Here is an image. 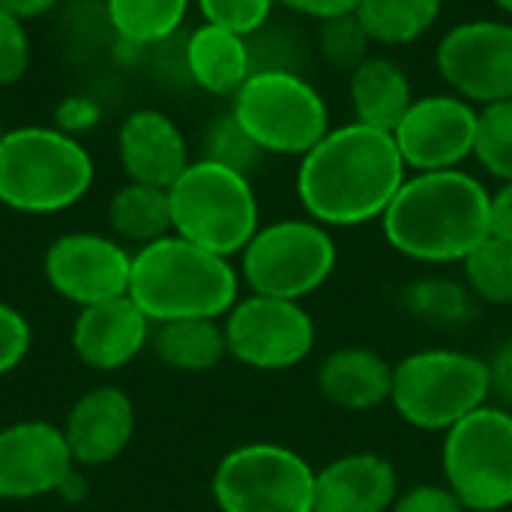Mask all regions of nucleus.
Masks as SVG:
<instances>
[{
  "label": "nucleus",
  "mask_w": 512,
  "mask_h": 512,
  "mask_svg": "<svg viewBox=\"0 0 512 512\" xmlns=\"http://www.w3.org/2000/svg\"><path fill=\"white\" fill-rule=\"evenodd\" d=\"M102 123V105L99 99L87 96V93H72V96H63L57 105H54V129L72 135V138H81L87 135L90 129H96Z\"/></svg>",
  "instance_id": "nucleus-36"
},
{
  "label": "nucleus",
  "mask_w": 512,
  "mask_h": 512,
  "mask_svg": "<svg viewBox=\"0 0 512 512\" xmlns=\"http://www.w3.org/2000/svg\"><path fill=\"white\" fill-rule=\"evenodd\" d=\"M129 297L153 324L186 318L219 321L240 300V276L231 258L168 234L132 255Z\"/></svg>",
  "instance_id": "nucleus-3"
},
{
  "label": "nucleus",
  "mask_w": 512,
  "mask_h": 512,
  "mask_svg": "<svg viewBox=\"0 0 512 512\" xmlns=\"http://www.w3.org/2000/svg\"><path fill=\"white\" fill-rule=\"evenodd\" d=\"M183 69L204 93L234 96L252 75L249 39L204 21L183 42Z\"/></svg>",
  "instance_id": "nucleus-20"
},
{
  "label": "nucleus",
  "mask_w": 512,
  "mask_h": 512,
  "mask_svg": "<svg viewBox=\"0 0 512 512\" xmlns=\"http://www.w3.org/2000/svg\"><path fill=\"white\" fill-rule=\"evenodd\" d=\"M480 111L456 93L417 96L402 123L393 129V141L405 159V168L450 171L474 156Z\"/></svg>",
  "instance_id": "nucleus-14"
},
{
  "label": "nucleus",
  "mask_w": 512,
  "mask_h": 512,
  "mask_svg": "<svg viewBox=\"0 0 512 512\" xmlns=\"http://www.w3.org/2000/svg\"><path fill=\"white\" fill-rule=\"evenodd\" d=\"M474 294L453 279H420L408 285L405 291V306L411 315L423 318L426 324L435 327H456L471 318L474 309Z\"/></svg>",
  "instance_id": "nucleus-28"
},
{
  "label": "nucleus",
  "mask_w": 512,
  "mask_h": 512,
  "mask_svg": "<svg viewBox=\"0 0 512 512\" xmlns=\"http://www.w3.org/2000/svg\"><path fill=\"white\" fill-rule=\"evenodd\" d=\"M444 477L471 512L512 507V414L483 405L456 423L444 441Z\"/></svg>",
  "instance_id": "nucleus-9"
},
{
  "label": "nucleus",
  "mask_w": 512,
  "mask_h": 512,
  "mask_svg": "<svg viewBox=\"0 0 512 512\" xmlns=\"http://www.w3.org/2000/svg\"><path fill=\"white\" fill-rule=\"evenodd\" d=\"M405 159L393 132L363 123L330 129L297 168V198L312 222L354 228L381 219L405 183Z\"/></svg>",
  "instance_id": "nucleus-1"
},
{
  "label": "nucleus",
  "mask_w": 512,
  "mask_h": 512,
  "mask_svg": "<svg viewBox=\"0 0 512 512\" xmlns=\"http://www.w3.org/2000/svg\"><path fill=\"white\" fill-rule=\"evenodd\" d=\"M462 264L474 297L492 306H512V243L486 237Z\"/></svg>",
  "instance_id": "nucleus-27"
},
{
  "label": "nucleus",
  "mask_w": 512,
  "mask_h": 512,
  "mask_svg": "<svg viewBox=\"0 0 512 512\" xmlns=\"http://www.w3.org/2000/svg\"><path fill=\"white\" fill-rule=\"evenodd\" d=\"M315 45H318L321 60L330 69H339V72H348L351 75L369 57L372 39L360 27L357 15H342V18L321 21L318 36H315Z\"/></svg>",
  "instance_id": "nucleus-31"
},
{
  "label": "nucleus",
  "mask_w": 512,
  "mask_h": 512,
  "mask_svg": "<svg viewBox=\"0 0 512 512\" xmlns=\"http://www.w3.org/2000/svg\"><path fill=\"white\" fill-rule=\"evenodd\" d=\"M318 390L345 411H369L390 402L393 366L369 348H339L318 369Z\"/></svg>",
  "instance_id": "nucleus-21"
},
{
  "label": "nucleus",
  "mask_w": 512,
  "mask_h": 512,
  "mask_svg": "<svg viewBox=\"0 0 512 512\" xmlns=\"http://www.w3.org/2000/svg\"><path fill=\"white\" fill-rule=\"evenodd\" d=\"M336 270V243L312 219H282L255 231L240 252V273L252 294L303 300Z\"/></svg>",
  "instance_id": "nucleus-8"
},
{
  "label": "nucleus",
  "mask_w": 512,
  "mask_h": 512,
  "mask_svg": "<svg viewBox=\"0 0 512 512\" xmlns=\"http://www.w3.org/2000/svg\"><path fill=\"white\" fill-rule=\"evenodd\" d=\"M108 225L120 240L138 243V249L174 234L168 189L135 180L123 183L108 201Z\"/></svg>",
  "instance_id": "nucleus-24"
},
{
  "label": "nucleus",
  "mask_w": 512,
  "mask_h": 512,
  "mask_svg": "<svg viewBox=\"0 0 512 512\" xmlns=\"http://www.w3.org/2000/svg\"><path fill=\"white\" fill-rule=\"evenodd\" d=\"M75 459L60 426L21 420L0 429V498L33 501L60 492L72 477Z\"/></svg>",
  "instance_id": "nucleus-15"
},
{
  "label": "nucleus",
  "mask_w": 512,
  "mask_h": 512,
  "mask_svg": "<svg viewBox=\"0 0 512 512\" xmlns=\"http://www.w3.org/2000/svg\"><path fill=\"white\" fill-rule=\"evenodd\" d=\"M228 354L258 372H285L315 348V321L297 300L249 294L225 315Z\"/></svg>",
  "instance_id": "nucleus-11"
},
{
  "label": "nucleus",
  "mask_w": 512,
  "mask_h": 512,
  "mask_svg": "<svg viewBox=\"0 0 512 512\" xmlns=\"http://www.w3.org/2000/svg\"><path fill=\"white\" fill-rule=\"evenodd\" d=\"M489 363L450 348H429L393 366L390 402L396 414L423 432H450L489 405Z\"/></svg>",
  "instance_id": "nucleus-6"
},
{
  "label": "nucleus",
  "mask_w": 512,
  "mask_h": 512,
  "mask_svg": "<svg viewBox=\"0 0 512 512\" xmlns=\"http://www.w3.org/2000/svg\"><path fill=\"white\" fill-rule=\"evenodd\" d=\"M60 3H63V0H0V6H3L9 15L21 18V21L42 18V15H48L54 6H60Z\"/></svg>",
  "instance_id": "nucleus-41"
},
{
  "label": "nucleus",
  "mask_w": 512,
  "mask_h": 512,
  "mask_svg": "<svg viewBox=\"0 0 512 512\" xmlns=\"http://www.w3.org/2000/svg\"><path fill=\"white\" fill-rule=\"evenodd\" d=\"M90 150L54 126H18L0 138V204L51 216L75 207L93 186Z\"/></svg>",
  "instance_id": "nucleus-4"
},
{
  "label": "nucleus",
  "mask_w": 512,
  "mask_h": 512,
  "mask_svg": "<svg viewBox=\"0 0 512 512\" xmlns=\"http://www.w3.org/2000/svg\"><path fill=\"white\" fill-rule=\"evenodd\" d=\"M264 150L249 138V132L240 126V120L228 111V114H219L207 129H204V138H201V159H210V162H219L225 168H234L240 174H252L255 165L261 162Z\"/></svg>",
  "instance_id": "nucleus-30"
},
{
  "label": "nucleus",
  "mask_w": 512,
  "mask_h": 512,
  "mask_svg": "<svg viewBox=\"0 0 512 512\" xmlns=\"http://www.w3.org/2000/svg\"><path fill=\"white\" fill-rule=\"evenodd\" d=\"M30 66V36L21 18L0 6V87L18 84Z\"/></svg>",
  "instance_id": "nucleus-34"
},
{
  "label": "nucleus",
  "mask_w": 512,
  "mask_h": 512,
  "mask_svg": "<svg viewBox=\"0 0 512 512\" xmlns=\"http://www.w3.org/2000/svg\"><path fill=\"white\" fill-rule=\"evenodd\" d=\"M390 512H465V507L447 483L444 486L426 483V486H417V489L399 495Z\"/></svg>",
  "instance_id": "nucleus-37"
},
{
  "label": "nucleus",
  "mask_w": 512,
  "mask_h": 512,
  "mask_svg": "<svg viewBox=\"0 0 512 512\" xmlns=\"http://www.w3.org/2000/svg\"><path fill=\"white\" fill-rule=\"evenodd\" d=\"M489 390L504 408H512V339L489 360Z\"/></svg>",
  "instance_id": "nucleus-38"
},
{
  "label": "nucleus",
  "mask_w": 512,
  "mask_h": 512,
  "mask_svg": "<svg viewBox=\"0 0 512 512\" xmlns=\"http://www.w3.org/2000/svg\"><path fill=\"white\" fill-rule=\"evenodd\" d=\"M474 159L501 183H512V99L486 105L477 117Z\"/></svg>",
  "instance_id": "nucleus-29"
},
{
  "label": "nucleus",
  "mask_w": 512,
  "mask_h": 512,
  "mask_svg": "<svg viewBox=\"0 0 512 512\" xmlns=\"http://www.w3.org/2000/svg\"><path fill=\"white\" fill-rule=\"evenodd\" d=\"M213 501L222 512H315V468L291 447L243 444L216 465Z\"/></svg>",
  "instance_id": "nucleus-10"
},
{
  "label": "nucleus",
  "mask_w": 512,
  "mask_h": 512,
  "mask_svg": "<svg viewBox=\"0 0 512 512\" xmlns=\"http://www.w3.org/2000/svg\"><path fill=\"white\" fill-rule=\"evenodd\" d=\"M276 0H198L201 18L207 24L225 27L237 36H255L270 24Z\"/></svg>",
  "instance_id": "nucleus-33"
},
{
  "label": "nucleus",
  "mask_w": 512,
  "mask_h": 512,
  "mask_svg": "<svg viewBox=\"0 0 512 512\" xmlns=\"http://www.w3.org/2000/svg\"><path fill=\"white\" fill-rule=\"evenodd\" d=\"M150 345L156 357L168 369H177V372H210L228 354L225 327L213 318H186V321L156 324Z\"/></svg>",
  "instance_id": "nucleus-23"
},
{
  "label": "nucleus",
  "mask_w": 512,
  "mask_h": 512,
  "mask_svg": "<svg viewBox=\"0 0 512 512\" xmlns=\"http://www.w3.org/2000/svg\"><path fill=\"white\" fill-rule=\"evenodd\" d=\"M3 132H6V129H3V123H0V138H3Z\"/></svg>",
  "instance_id": "nucleus-43"
},
{
  "label": "nucleus",
  "mask_w": 512,
  "mask_h": 512,
  "mask_svg": "<svg viewBox=\"0 0 512 512\" xmlns=\"http://www.w3.org/2000/svg\"><path fill=\"white\" fill-rule=\"evenodd\" d=\"M441 9L444 0H360L354 15L372 42L408 45L435 27Z\"/></svg>",
  "instance_id": "nucleus-26"
},
{
  "label": "nucleus",
  "mask_w": 512,
  "mask_h": 512,
  "mask_svg": "<svg viewBox=\"0 0 512 512\" xmlns=\"http://www.w3.org/2000/svg\"><path fill=\"white\" fill-rule=\"evenodd\" d=\"M231 114L264 153L276 156H306L330 132V108L300 72H252L234 93Z\"/></svg>",
  "instance_id": "nucleus-7"
},
{
  "label": "nucleus",
  "mask_w": 512,
  "mask_h": 512,
  "mask_svg": "<svg viewBox=\"0 0 512 512\" xmlns=\"http://www.w3.org/2000/svg\"><path fill=\"white\" fill-rule=\"evenodd\" d=\"M153 336V321L132 297L105 300L78 312L72 324L75 357L96 372H117L129 366Z\"/></svg>",
  "instance_id": "nucleus-16"
},
{
  "label": "nucleus",
  "mask_w": 512,
  "mask_h": 512,
  "mask_svg": "<svg viewBox=\"0 0 512 512\" xmlns=\"http://www.w3.org/2000/svg\"><path fill=\"white\" fill-rule=\"evenodd\" d=\"M48 285L78 309L129 297L132 252L117 240L93 231H72L45 249Z\"/></svg>",
  "instance_id": "nucleus-13"
},
{
  "label": "nucleus",
  "mask_w": 512,
  "mask_h": 512,
  "mask_svg": "<svg viewBox=\"0 0 512 512\" xmlns=\"http://www.w3.org/2000/svg\"><path fill=\"white\" fill-rule=\"evenodd\" d=\"M276 3H282L294 15L315 18V21H330V18L354 15L360 0H276Z\"/></svg>",
  "instance_id": "nucleus-39"
},
{
  "label": "nucleus",
  "mask_w": 512,
  "mask_h": 512,
  "mask_svg": "<svg viewBox=\"0 0 512 512\" xmlns=\"http://www.w3.org/2000/svg\"><path fill=\"white\" fill-rule=\"evenodd\" d=\"M495 6H498V9H504L507 15H512V0H495Z\"/></svg>",
  "instance_id": "nucleus-42"
},
{
  "label": "nucleus",
  "mask_w": 512,
  "mask_h": 512,
  "mask_svg": "<svg viewBox=\"0 0 512 512\" xmlns=\"http://www.w3.org/2000/svg\"><path fill=\"white\" fill-rule=\"evenodd\" d=\"M489 237L512 243V183H501L489 201Z\"/></svg>",
  "instance_id": "nucleus-40"
},
{
  "label": "nucleus",
  "mask_w": 512,
  "mask_h": 512,
  "mask_svg": "<svg viewBox=\"0 0 512 512\" xmlns=\"http://www.w3.org/2000/svg\"><path fill=\"white\" fill-rule=\"evenodd\" d=\"M75 465L99 468L123 456L135 435V405L120 387L84 393L60 426Z\"/></svg>",
  "instance_id": "nucleus-18"
},
{
  "label": "nucleus",
  "mask_w": 512,
  "mask_h": 512,
  "mask_svg": "<svg viewBox=\"0 0 512 512\" xmlns=\"http://www.w3.org/2000/svg\"><path fill=\"white\" fill-rule=\"evenodd\" d=\"M396 498V468L378 453H348L315 471V512H390Z\"/></svg>",
  "instance_id": "nucleus-19"
},
{
  "label": "nucleus",
  "mask_w": 512,
  "mask_h": 512,
  "mask_svg": "<svg viewBox=\"0 0 512 512\" xmlns=\"http://www.w3.org/2000/svg\"><path fill=\"white\" fill-rule=\"evenodd\" d=\"M117 156L129 180L168 189L189 168L183 129L159 108H135L117 129Z\"/></svg>",
  "instance_id": "nucleus-17"
},
{
  "label": "nucleus",
  "mask_w": 512,
  "mask_h": 512,
  "mask_svg": "<svg viewBox=\"0 0 512 512\" xmlns=\"http://www.w3.org/2000/svg\"><path fill=\"white\" fill-rule=\"evenodd\" d=\"M435 66L450 93L471 105L512 99V24L474 18L450 27L438 42Z\"/></svg>",
  "instance_id": "nucleus-12"
},
{
  "label": "nucleus",
  "mask_w": 512,
  "mask_h": 512,
  "mask_svg": "<svg viewBox=\"0 0 512 512\" xmlns=\"http://www.w3.org/2000/svg\"><path fill=\"white\" fill-rule=\"evenodd\" d=\"M168 201L174 234L222 258L240 255L261 228L252 180L210 159H192L168 186Z\"/></svg>",
  "instance_id": "nucleus-5"
},
{
  "label": "nucleus",
  "mask_w": 512,
  "mask_h": 512,
  "mask_svg": "<svg viewBox=\"0 0 512 512\" xmlns=\"http://www.w3.org/2000/svg\"><path fill=\"white\" fill-rule=\"evenodd\" d=\"M351 108L357 123L393 132L414 105V87L408 72L390 57H366L348 78Z\"/></svg>",
  "instance_id": "nucleus-22"
},
{
  "label": "nucleus",
  "mask_w": 512,
  "mask_h": 512,
  "mask_svg": "<svg viewBox=\"0 0 512 512\" xmlns=\"http://www.w3.org/2000/svg\"><path fill=\"white\" fill-rule=\"evenodd\" d=\"M489 189L468 171H420L381 216L387 243L423 264L465 261L489 237Z\"/></svg>",
  "instance_id": "nucleus-2"
},
{
  "label": "nucleus",
  "mask_w": 512,
  "mask_h": 512,
  "mask_svg": "<svg viewBox=\"0 0 512 512\" xmlns=\"http://www.w3.org/2000/svg\"><path fill=\"white\" fill-rule=\"evenodd\" d=\"M189 12V0H105V21L117 39L150 48L177 36Z\"/></svg>",
  "instance_id": "nucleus-25"
},
{
  "label": "nucleus",
  "mask_w": 512,
  "mask_h": 512,
  "mask_svg": "<svg viewBox=\"0 0 512 512\" xmlns=\"http://www.w3.org/2000/svg\"><path fill=\"white\" fill-rule=\"evenodd\" d=\"M252 51V72L258 69H276V72H300L306 66V42L291 27H261L255 36H249Z\"/></svg>",
  "instance_id": "nucleus-32"
},
{
  "label": "nucleus",
  "mask_w": 512,
  "mask_h": 512,
  "mask_svg": "<svg viewBox=\"0 0 512 512\" xmlns=\"http://www.w3.org/2000/svg\"><path fill=\"white\" fill-rule=\"evenodd\" d=\"M30 345H33V333L27 318L15 306L0 303V378L24 363Z\"/></svg>",
  "instance_id": "nucleus-35"
}]
</instances>
